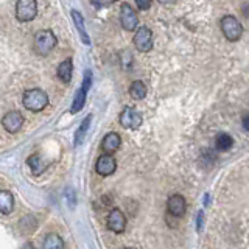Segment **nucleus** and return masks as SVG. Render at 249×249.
<instances>
[{"label": "nucleus", "mask_w": 249, "mask_h": 249, "mask_svg": "<svg viewBox=\"0 0 249 249\" xmlns=\"http://www.w3.org/2000/svg\"><path fill=\"white\" fill-rule=\"evenodd\" d=\"M23 106L31 112H41L49 105V95L42 89H28L23 92Z\"/></svg>", "instance_id": "1"}, {"label": "nucleus", "mask_w": 249, "mask_h": 249, "mask_svg": "<svg viewBox=\"0 0 249 249\" xmlns=\"http://www.w3.org/2000/svg\"><path fill=\"white\" fill-rule=\"evenodd\" d=\"M56 45V36L52 30H41L35 35V52L41 56H47Z\"/></svg>", "instance_id": "2"}, {"label": "nucleus", "mask_w": 249, "mask_h": 249, "mask_svg": "<svg viewBox=\"0 0 249 249\" xmlns=\"http://www.w3.org/2000/svg\"><path fill=\"white\" fill-rule=\"evenodd\" d=\"M220 27H221L224 37L231 42L238 41L241 35H243V25H241V22L235 18V16H231V14L224 16L220 22Z\"/></svg>", "instance_id": "3"}, {"label": "nucleus", "mask_w": 249, "mask_h": 249, "mask_svg": "<svg viewBox=\"0 0 249 249\" xmlns=\"http://www.w3.org/2000/svg\"><path fill=\"white\" fill-rule=\"evenodd\" d=\"M37 14L36 0H18L16 3V19L19 22H30Z\"/></svg>", "instance_id": "4"}, {"label": "nucleus", "mask_w": 249, "mask_h": 249, "mask_svg": "<svg viewBox=\"0 0 249 249\" xmlns=\"http://www.w3.org/2000/svg\"><path fill=\"white\" fill-rule=\"evenodd\" d=\"M119 122L123 128H126V129H137L142 126V114H140L137 109L134 107H124L120 117H119Z\"/></svg>", "instance_id": "5"}, {"label": "nucleus", "mask_w": 249, "mask_h": 249, "mask_svg": "<svg viewBox=\"0 0 249 249\" xmlns=\"http://www.w3.org/2000/svg\"><path fill=\"white\" fill-rule=\"evenodd\" d=\"M134 47L142 53H146L153 49V33L148 27H137L134 35Z\"/></svg>", "instance_id": "6"}, {"label": "nucleus", "mask_w": 249, "mask_h": 249, "mask_svg": "<svg viewBox=\"0 0 249 249\" xmlns=\"http://www.w3.org/2000/svg\"><path fill=\"white\" fill-rule=\"evenodd\" d=\"M120 23L126 31H134L139 27V18L132 6L128 3H123L120 6Z\"/></svg>", "instance_id": "7"}, {"label": "nucleus", "mask_w": 249, "mask_h": 249, "mask_svg": "<svg viewBox=\"0 0 249 249\" xmlns=\"http://www.w3.org/2000/svg\"><path fill=\"white\" fill-rule=\"evenodd\" d=\"M115 170H117V160L114 159V156L109 153L101 154L95 163L97 173L100 176H111L115 173Z\"/></svg>", "instance_id": "8"}, {"label": "nucleus", "mask_w": 249, "mask_h": 249, "mask_svg": "<svg viewBox=\"0 0 249 249\" xmlns=\"http://www.w3.org/2000/svg\"><path fill=\"white\" fill-rule=\"evenodd\" d=\"M107 229L112 231L114 233H122L124 229H126V216L122 212L120 209H114L111 210V213L107 215Z\"/></svg>", "instance_id": "9"}, {"label": "nucleus", "mask_w": 249, "mask_h": 249, "mask_svg": "<svg viewBox=\"0 0 249 249\" xmlns=\"http://www.w3.org/2000/svg\"><path fill=\"white\" fill-rule=\"evenodd\" d=\"M2 126L6 132L16 134L23 126V115L18 111H11L5 114V117L2 119Z\"/></svg>", "instance_id": "10"}, {"label": "nucleus", "mask_w": 249, "mask_h": 249, "mask_svg": "<svg viewBox=\"0 0 249 249\" xmlns=\"http://www.w3.org/2000/svg\"><path fill=\"white\" fill-rule=\"evenodd\" d=\"M167 210L170 215H173L176 218H181L184 216L185 210H187V201L182 195H171L167 201Z\"/></svg>", "instance_id": "11"}, {"label": "nucleus", "mask_w": 249, "mask_h": 249, "mask_svg": "<svg viewBox=\"0 0 249 249\" xmlns=\"http://www.w3.org/2000/svg\"><path fill=\"white\" fill-rule=\"evenodd\" d=\"M122 145V139L117 132H107V134L103 137V142H101V150L105 153L114 154Z\"/></svg>", "instance_id": "12"}, {"label": "nucleus", "mask_w": 249, "mask_h": 249, "mask_svg": "<svg viewBox=\"0 0 249 249\" xmlns=\"http://www.w3.org/2000/svg\"><path fill=\"white\" fill-rule=\"evenodd\" d=\"M27 163H28V167L31 170V173H33V176L42 175L44 171L47 170V167H49V163H47V160L42 158L41 154H31L30 158L27 159Z\"/></svg>", "instance_id": "13"}, {"label": "nucleus", "mask_w": 249, "mask_h": 249, "mask_svg": "<svg viewBox=\"0 0 249 249\" xmlns=\"http://www.w3.org/2000/svg\"><path fill=\"white\" fill-rule=\"evenodd\" d=\"M14 210V196L10 190H0V213L10 215Z\"/></svg>", "instance_id": "14"}, {"label": "nucleus", "mask_w": 249, "mask_h": 249, "mask_svg": "<svg viewBox=\"0 0 249 249\" xmlns=\"http://www.w3.org/2000/svg\"><path fill=\"white\" fill-rule=\"evenodd\" d=\"M72 72H73V64H72V59H66L62 61L61 64L58 66V78L62 83H69L72 80Z\"/></svg>", "instance_id": "15"}, {"label": "nucleus", "mask_w": 249, "mask_h": 249, "mask_svg": "<svg viewBox=\"0 0 249 249\" xmlns=\"http://www.w3.org/2000/svg\"><path fill=\"white\" fill-rule=\"evenodd\" d=\"M72 18H73V22H75V27L78 30V33H80L81 36V41L84 44H90V39H89V35H88V31H86L84 28V20H83V16L78 13L76 10H72Z\"/></svg>", "instance_id": "16"}, {"label": "nucleus", "mask_w": 249, "mask_h": 249, "mask_svg": "<svg viewBox=\"0 0 249 249\" xmlns=\"http://www.w3.org/2000/svg\"><path fill=\"white\" fill-rule=\"evenodd\" d=\"M146 86L143 81H132L131 86H129V95L134 98V100H143L146 97Z\"/></svg>", "instance_id": "17"}, {"label": "nucleus", "mask_w": 249, "mask_h": 249, "mask_svg": "<svg viewBox=\"0 0 249 249\" xmlns=\"http://www.w3.org/2000/svg\"><path fill=\"white\" fill-rule=\"evenodd\" d=\"M232 145H233V139L229 134H226V132L218 134L215 139V148L218 151H228L232 148Z\"/></svg>", "instance_id": "18"}, {"label": "nucleus", "mask_w": 249, "mask_h": 249, "mask_svg": "<svg viewBox=\"0 0 249 249\" xmlns=\"http://www.w3.org/2000/svg\"><path fill=\"white\" fill-rule=\"evenodd\" d=\"M42 248L44 249H64L66 243L62 241L59 235H56V233H49V235L45 237Z\"/></svg>", "instance_id": "19"}, {"label": "nucleus", "mask_w": 249, "mask_h": 249, "mask_svg": "<svg viewBox=\"0 0 249 249\" xmlns=\"http://www.w3.org/2000/svg\"><path fill=\"white\" fill-rule=\"evenodd\" d=\"M90 122H92V115H88V117H86V119L81 122L80 128H78L76 134H75V146H78V145H81V143H83V140H84L86 134H88V131H89Z\"/></svg>", "instance_id": "20"}, {"label": "nucleus", "mask_w": 249, "mask_h": 249, "mask_svg": "<svg viewBox=\"0 0 249 249\" xmlns=\"http://www.w3.org/2000/svg\"><path fill=\"white\" fill-rule=\"evenodd\" d=\"M86 95H88V90H84L83 88L78 89L76 95L73 98V103H72V107H70V112L72 114H76L80 112L81 109L84 107V103H86Z\"/></svg>", "instance_id": "21"}, {"label": "nucleus", "mask_w": 249, "mask_h": 249, "mask_svg": "<svg viewBox=\"0 0 249 249\" xmlns=\"http://www.w3.org/2000/svg\"><path fill=\"white\" fill-rule=\"evenodd\" d=\"M90 86H92V72H90V70H86V73H84V80H83L81 88H83L84 90H88V92H89Z\"/></svg>", "instance_id": "22"}, {"label": "nucleus", "mask_w": 249, "mask_h": 249, "mask_svg": "<svg viewBox=\"0 0 249 249\" xmlns=\"http://www.w3.org/2000/svg\"><path fill=\"white\" fill-rule=\"evenodd\" d=\"M151 3H153V0H136V5L140 11H146V10H150L151 8Z\"/></svg>", "instance_id": "23"}, {"label": "nucleus", "mask_w": 249, "mask_h": 249, "mask_svg": "<svg viewBox=\"0 0 249 249\" xmlns=\"http://www.w3.org/2000/svg\"><path fill=\"white\" fill-rule=\"evenodd\" d=\"M202 212H198V218H196V226H198V231H201L202 229Z\"/></svg>", "instance_id": "24"}, {"label": "nucleus", "mask_w": 249, "mask_h": 249, "mask_svg": "<svg viewBox=\"0 0 249 249\" xmlns=\"http://www.w3.org/2000/svg\"><path fill=\"white\" fill-rule=\"evenodd\" d=\"M241 123H243V128L249 132V114L243 117V122H241Z\"/></svg>", "instance_id": "25"}, {"label": "nucleus", "mask_w": 249, "mask_h": 249, "mask_svg": "<svg viewBox=\"0 0 249 249\" xmlns=\"http://www.w3.org/2000/svg\"><path fill=\"white\" fill-rule=\"evenodd\" d=\"M158 2H160L162 5H173L178 2V0H158Z\"/></svg>", "instance_id": "26"}, {"label": "nucleus", "mask_w": 249, "mask_h": 249, "mask_svg": "<svg viewBox=\"0 0 249 249\" xmlns=\"http://www.w3.org/2000/svg\"><path fill=\"white\" fill-rule=\"evenodd\" d=\"M112 2H115V0H107V3H112Z\"/></svg>", "instance_id": "27"}]
</instances>
